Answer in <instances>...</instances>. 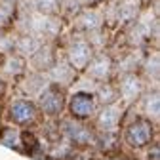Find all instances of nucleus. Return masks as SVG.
I'll use <instances>...</instances> for the list:
<instances>
[{"label": "nucleus", "instance_id": "20", "mask_svg": "<svg viewBox=\"0 0 160 160\" xmlns=\"http://www.w3.org/2000/svg\"><path fill=\"white\" fill-rule=\"evenodd\" d=\"M95 101L97 105H111V103H118L120 101V95H118V90H116V84H112L111 80L107 82H99L95 84Z\"/></svg>", "mask_w": 160, "mask_h": 160}, {"label": "nucleus", "instance_id": "4", "mask_svg": "<svg viewBox=\"0 0 160 160\" xmlns=\"http://www.w3.org/2000/svg\"><path fill=\"white\" fill-rule=\"evenodd\" d=\"M36 107H38V112H42L46 116H59L65 109V93L61 88H57L53 84L46 86L40 95L36 97Z\"/></svg>", "mask_w": 160, "mask_h": 160}, {"label": "nucleus", "instance_id": "6", "mask_svg": "<svg viewBox=\"0 0 160 160\" xmlns=\"http://www.w3.org/2000/svg\"><path fill=\"white\" fill-rule=\"evenodd\" d=\"M116 90L124 103H135L145 92V80L137 72H122V74H118Z\"/></svg>", "mask_w": 160, "mask_h": 160}, {"label": "nucleus", "instance_id": "14", "mask_svg": "<svg viewBox=\"0 0 160 160\" xmlns=\"http://www.w3.org/2000/svg\"><path fill=\"white\" fill-rule=\"evenodd\" d=\"M46 86H50V78L44 71H32V72H25L21 76V93L23 97H29V99H36L40 95Z\"/></svg>", "mask_w": 160, "mask_h": 160}, {"label": "nucleus", "instance_id": "5", "mask_svg": "<svg viewBox=\"0 0 160 160\" xmlns=\"http://www.w3.org/2000/svg\"><path fill=\"white\" fill-rule=\"evenodd\" d=\"M86 76L90 80H93V82H107V80L112 78L114 74V61L112 57L105 52H97L92 55V59L88 61L86 65Z\"/></svg>", "mask_w": 160, "mask_h": 160}, {"label": "nucleus", "instance_id": "27", "mask_svg": "<svg viewBox=\"0 0 160 160\" xmlns=\"http://www.w3.org/2000/svg\"><path fill=\"white\" fill-rule=\"evenodd\" d=\"M4 93H6V80H4L2 74H0V99L4 97Z\"/></svg>", "mask_w": 160, "mask_h": 160}, {"label": "nucleus", "instance_id": "2", "mask_svg": "<svg viewBox=\"0 0 160 160\" xmlns=\"http://www.w3.org/2000/svg\"><path fill=\"white\" fill-rule=\"evenodd\" d=\"M93 53H95L93 48L90 46L86 36L80 32V34H76V36H72L69 40L67 50H65V59H67V63L72 65L76 71H84Z\"/></svg>", "mask_w": 160, "mask_h": 160}, {"label": "nucleus", "instance_id": "30", "mask_svg": "<svg viewBox=\"0 0 160 160\" xmlns=\"http://www.w3.org/2000/svg\"><path fill=\"white\" fill-rule=\"evenodd\" d=\"M114 160H116V158H114Z\"/></svg>", "mask_w": 160, "mask_h": 160}, {"label": "nucleus", "instance_id": "29", "mask_svg": "<svg viewBox=\"0 0 160 160\" xmlns=\"http://www.w3.org/2000/svg\"><path fill=\"white\" fill-rule=\"evenodd\" d=\"M0 63H2V53H0Z\"/></svg>", "mask_w": 160, "mask_h": 160}, {"label": "nucleus", "instance_id": "9", "mask_svg": "<svg viewBox=\"0 0 160 160\" xmlns=\"http://www.w3.org/2000/svg\"><path fill=\"white\" fill-rule=\"evenodd\" d=\"M10 118L17 126H31L38 118V107L34 99L29 97H17L10 103Z\"/></svg>", "mask_w": 160, "mask_h": 160}, {"label": "nucleus", "instance_id": "7", "mask_svg": "<svg viewBox=\"0 0 160 160\" xmlns=\"http://www.w3.org/2000/svg\"><path fill=\"white\" fill-rule=\"evenodd\" d=\"M61 135L78 147H88V145L95 143V133L92 132V128H88L84 124V120H76V118L65 120L61 126Z\"/></svg>", "mask_w": 160, "mask_h": 160}, {"label": "nucleus", "instance_id": "16", "mask_svg": "<svg viewBox=\"0 0 160 160\" xmlns=\"http://www.w3.org/2000/svg\"><path fill=\"white\" fill-rule=\"evenodd\" d=\"M46 40H42L36 34H29V32H19L13 40V52L17 55H21L25 59H29L40 46H42Z\"/></svg>", "mask_w": 160, "mask_h": 160}, {"label": "nucleus", "instance_id": "10", "mask_svg": "<svg viewBox=\"0 0 160 160\" xmlns=\"http://www.w3.org/2000/svg\"><path fill=\"white\" fill-rule=\"evenodd\" d=\"M72 23L78 29V32H90V31H97L105 27V15L101 10H97V6H88L78 10L72 15Z\"/></svg>", "mask_w": 160, "mask_h": 160}, {"label": "nucleus", "instance_id": "1", "mask_svg": "<svg viewBox=\"0 0 160 160\" xmlns=\"http://www.w3.org/2000/svg\"><path fill=\"white\" fill-rule=\"evenodd\" d=\"M15 29L17 32H29L36 34L42 40H53L61 32V17L50 15V13H40V12H29L23 15H15Z\"/></svg>", "mask_w": 160, "mask_h": 160}, {"label": "nucleus", "instance_id": "18", "mask_svg": "<svg viewBox=\"0 0 160 160\" xmlns=\"http://www.w3.org/2000/svg\"><path fill=\"white\" fill-rule=\"evenodd\" d=\"M141 61H143V55L139 52V48L128 52L122 59L114 61V72L116 74H122V72H137L139 67H141Z\"/></svg>", "mask_w": 160, "mask_h": 160}, {"label": "nucleus", "instance_id": "23", "mask_svg": "<svg viewBox=\"0 0 160 160\" xmlns=\"http://www.w3.org/2000/svg\"><path fill=\"white\" fill-rule=\"evenodd\" d=\"M34 10L40 13H50V15H59L61 12V0H32Z\"/></svg>", "mask_w": 160, "mask_h": 160}, {"label": "nucleus", "instance_id": "15", "mask_svg": "<svg viewBox=\"0 0 160 160\" xmlns=\"http://www.w3.org/2000/svg\"><path fill=\"white\" fill-rule=\"evenodd\" d=\"M55 59H57V55H55V48L48 42L40 46L31 57H29V63H31V67H32V71H48L53 63H55Z\"/></svg>", "mask_w": 160, "mask_h": 160}, {"label": "nucleus", "instance_id": "13", "mask_svg": "<svg viewBox=\"0 0 160 160\" xmlns=\"http://www.w3.org/2000/svg\"><path fill=\"white\" fill-rule=\"evenodd\" d=\"M139 12L141 10H139V4L135 0H118L107 12H103V15H105V19L111 17L116 25H130L139 15Z\"/></svg>", "mask_w": 160, "mask_h": 160}, {"label": "nucleus", "instance_id": "26", "mask_svg": "<svg viewBox=\"0 0 160 160\" xmlns=\"http://www.w3.org/2000/svg\"><path fill=\"white\" fill-rule=\"evenodd\" d=\"M103 0H80V4H82V8H88V6H99Z\"/></svg>", "mask_w": 160, "mask_h": 160}, {"label": "nucleus", "instance_id": "25", "mask_svg": "<svg viewBox=\"0 0 160 160\" xmlns=\"http://www.w3.org/2000/svg\"><path fill=\"white\" fill-rule=\"evenodd\" d=\"M0 141L4 145H8V147H15L17 141H19V132L15 128H6L2 132V135H0Z\"/></svg>", "mask_w": 160, "mask_h": 160}, {"label": "nucleus", "instance_id": "17", "mask_svg": "<svg viewBox=\"0 0 160 160\" xmlns=\"http://www.w3.org/2000/svg\"><path fill=\"white\" fill-rule=\"evenodd\" d=\"M4 61L0 63V74L8 76V78H21L27 72V61L25 57L17 55V53H6L2 55Z\"/></svg>", "mask_w": 160, "mask_h": 160}, {"label": "nucleus", "instance_id": "24", "mask_svg": "<svg viewBox=\"0 0 160 160\" xmlns=\"http://www.w3.org/2000/svg\"><path fill=\"white\" fill-rule=\"evenodd\" d=\"M13 40H15V36H13V34L0 31V53L6 55V53L13 52Z\"/></svg>", "mask_w": 160, "mask_h": 160}, {"label": "nucleus", "instance_id": "22", "mask_svg": "<svg viewBox=\"0 0 160 160\" xmlns=\"http://www.w3.org/2000/svg\"><path fill=\"white\" fill-rule=\"evenodd\" d=\"M15 6L17 0H0V31L6 29L15 19Z\"/></svg>", "mask_w": 160, "mask_h": 160}, {"label": "nucleus", "instance_id": "3", "mask_svg": "<svg viewBox=\"0 0 160 160\" xmlns=\"http://www.w3.org/2000/svg\"><path fill=\"white\" fill-rule=\"evenodd\" d=\"M152 137H154L152 120H149V118H135L124 130L126 143L130 147H133V149H141V147L151 145Z\"/></svg>", "mask_w": 160, "mask_h": 160}, {"label": "nucleus", "instance_id": "12", "mask_svg": "<svg viewBox=\"0 0 160 160\" xmlns=\"http://www.w3.org/2000/svg\"><path fill=\"white\" fill-rule=\"evenodd\" d=\"M76 69L72 65L67 63V59H55V63L46 71L48 78H50V84L57 86V88H69L74 84V80H76Z\"/></svg>", "mask_w": 160, "mask_h": 160}, {"label": "nucleus", "instance_id": "8", "mask_svg": "<svg viewBox=\"0 0 160 160\" xmlns=\"http://www.w3.org/2000/svg\"><path fill=\"white\" fill-rule=\"evenodd\" d=\"M67 109H69L71 118L90 120V118H93V114L97 111V101L90 92H76V93L71 95Z\"/></svg>", "mask_w": 160, "mask_h": 160}, {"label": "nucleus", "instance_id": "28", "mask_svg": "<svg viewBox=\"0 0 160 160\" xmlns=\"http://www.w3.org/2000/svg\"><path fill=\"white\" fill-rule=\"evenodd\" d=\"M152 160H158V145L152 143Z\"/></svg>", "mask_w": 160, "mask_h": 160}, {"label": "nucleus", "instance_id": "11", "mask_svg": "<svg viewBox=\"0 0 160 160\" xmlns=\"http://www.w3.org/2000/svg\"><path fill=\"white\" fill-rule=\"evenodd\" d=\"M122 107L118 103L101 105V109L95 111V128L99 132H116V128L122 122Z\"/></svg>", "mask_w": 160, "mask_h": 160}, {"label": "nucleus", "instance_id": "21", "mask_svg": "<svg viewBox=\"0 0 160 160\" xmlns=\"http://www.w3.org/2000/svg\"><path fill=\"white\" fill-rule=\"evenodd\" d=\"M158 53L154 52L152 55H147L145 59H143V61H141V67H139V69H141V72H143V80H145V82H151V80H154V82H156V80H158Z\"/></svg>", "mask_w": 160, "mask_h": 160}, {"label": "nucleus", "instance_id": "19", "mask_svg": "<svg viewBox=\"0 0 160 160\" xmlns=\"http://www.w3.org/2000/svg\"><path fill=\"white\" fill-rule=\"evenodd\" d=\"M139 105H141V112L145 114V118L152 120V122H156L158 120V107H160V101H158V92L156 90H149V92H143L141 97L137 99Z\"/></svg>", "mask_w": 160, "mask_h": 160}]
</instances>
